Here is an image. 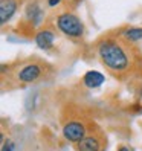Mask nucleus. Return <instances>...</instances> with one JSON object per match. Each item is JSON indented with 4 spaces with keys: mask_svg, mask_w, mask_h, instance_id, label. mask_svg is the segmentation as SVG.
Instances as JSON below:
<instances>
[{
    "mask_svg": "<svg viewBox=\"0 0 142 151\" xmlns=\"http://www.w3.org/2000/svg\"><path fill=\"white\" fill-rule=\"evenodd\" d=\"M17 11V0H0V23L5 24Z\"/></svg>",
    "mask_w": 142,
    "mask_h": 151,
    "instance_id": "5",
    "label": "nucleus"
},
{
    "mask_svg": "<svg viewBox=\"0 0 142 151\" xmlns=\"http://www.w3.org/2000/svg\"><path fill=\"white\" fill-rule=\"evenodd\" d=\"M43 75V67L37 63H31V64H26L19 73H17V78L19 81L23 84H29L34 83Z\"/></svg>",
    "mask_w": 142,
    "mask_h": 151,
    "instance_id": "4",
    "label": "nucleus"
},
{
    "mask_svg": "<svg viewBox=\"0 0 142 151\" xmlns=\"http://www.w3.org/2000/svg\"><path fill=\"white\" fill-rule=\"evenodd\" d=\"M60 2H61V0H48V5H49L50 8H54V6H57Z\"/></svg>",
    "mask_w": 142,
    "mask_h": 151,
    "instance_id": "12",
    "label": "nucleus"
},
{
    "mask_svg": "<svg viewBox=\"0 0 142 151\" xmlns=\"http://www.w3.org/2000/svg\"><path fill=\"white\" fill-rule=\"evenodd\" d=\"M54 40H55V35L54 32H50L48 29L44 31H40L37 35H35V43H37V46L43 50H48L54 46Z\"/></svg>",
    "mask_w": 142,
    "mask_h": 151,
    "instance_id": "7",
    "label": "nucleus"
},
{
    "mask_svg": "<svg viewBox=\"0 0 142 151\" xmlns=\"http://www.w3.org/2000/svg\"><path fill=\"white\" fill-rule=\"evenodd\" d=\"M26 15H28V19L34 23V24H38L43 19V12L41 9L37 6V5H29L28 6V11H26Z\"/></svg>",
    "mask_w": 142,
    "mask_h": 151,
    "instance_id": "9",
    "label": "nucleus"
},
{
    "mask_svg": "<svg viewBox=\"0 0 142 151\" xmlns=\"http://www.w3.org/2000/svg\"><path fill=\"white\" fill-rule=\"evenodd\" d=\"M98 55L102 64L115 73L127 72L131 66L127 47L116 40H102L98 46Z\"/></svg>",
    "mask_w": 142,
    "mask_h": 151,
    "instance_id": "1",
    "label": "nucleus"
},
{
    "mask_svg": "<svg viewBox=\"0 0 142 151\" xmlns=\"http://www.w3.org/2000/svg\"><path fill=\"white\" fill-rule=\"evenodd\" d=\"M14 148H15V147H14V144H12L11 140H8L6 144H3V147H2V151H15Z\"/></svg>",
    "mask_w": 142,
    "mask_h": 151,
    "instance_id": "11",
    "label": "nucleus"
},
{
    "mask_svg": "<svg viewBox=\"0 0 142 151\" xmlns=\"http://www.w3.org/2000/svg\"><path fill=\"white\" fill-rule=\"evenodd\" d=\"M104 81H105V76L101 72H98V70H89V72H86L84 76H83V83L89 88L99 87V86H102Z\"/></svg>",
    "mask_w": 142,
    "mask_h": 151,
    "instance_id": "6",
    "label": "nucleus"
},
{
    "mask_svg": "<svg viewBox=\"0 0 142 151\" xmlns=\"http://www.w3.org/2000/svg\"><path fill=\"white\" fill-rule=\"evenodd\" d=\"M84 133H86V127L78 121L67 122L63 127V136L66 137V140L74 142V144H78L84 137Z\"/></svg>",
    "mask_w": 142,
    "mask_h": 151,
    "instance_id": "3",
    "label": "nucleus"
},
{
    "mask_svg": "<svg viewBox=\"0 0 142 151\" xmlns=\"http://www.w3.org/2000/svg\"><path fill=\"white\" fill-rule=\"evenodd\" d=\"M124 37L128 41H139L142 40V28H128L124 31Z\"/></svg>",
    "mask_w": 142,
    "mask_h": 151,
    "instance_id": "10",
    "label": "nucleus"
},
{
    "mask_svg": "<svg viewBox=\"0 0 142 151\" xmlns=\"http://www.w3.org/2000/svg\"><path fill=\"white\" fill-rule=\"evenodd\" d=\"M101 145L98 137L95 136H84L81 140L76 144V150L78 151H99Z\"/></svg>",
    "mask_w": 142,
    "mask_h": 151,
    "instance_id": "8",
    "label": "nucleus"
},
{
    "mask_svg": "<svg viewBox=\"0 0 142 151\" xmlns=\"http://www.w3.org/2000/svg\"><path fill=\"white\" fill-rule=\"evenodd\" d=\"M118 151H130V150H128L127 147H124V145H122V147H119V148H118Z\"/></svg>",
    "mask_w": 142,
    "mask_h": 151,
    "instance_id": "13",
    "label": "nucleus"
},
{
    "mask_svg": "<svg viewBox=\"0 0 142 151\" xmlns=\"http://www.w3.org/2000/svg\"><path fill=\"white\" fill-rule=\"evenodd\" d=\"M57 26L64 35L72 37V38H79V37H83V34H84L83 22L72 12H63L61 15H58Z\"/></svg>",
    "mask_w": 142,
    "mask_h": 151,
    "instance_id": "2",
    "label": "nucleus"
}]
</instances>
